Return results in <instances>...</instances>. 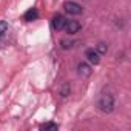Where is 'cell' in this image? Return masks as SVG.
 Returning <instances> with one entry per match:
<instances>
[{
    "label": "cell",
    "instance_id": "3957f363",
    "mask_svg": "<svg viewBox=\"0 0 131 131\" xmlns=\"http://www.w3.org/2000/svg\"><path fill=\"white\" fill-rule=\"evenodd\" d=\"M67 22H68V19L65 17V16L56 14V16L52 17V20H51V26H52V29H56V31H63Z\"/></svg>",
    "mask_w": 131,
    "mask_h": 131
},
{
    "label": "cell",
    "instance_id": "9c48e42d",
    "mask_svg": "<svg viewBox=\"0 0 131 131\" xmlns=\"http://www.w3.org/2000/svg\"><path fill=\"white\" fill-rule=\"evenodd\" d=\"M40 129H59V125L57 123H54V122H46V123H43L42 126H40Z\"/></svg>",
    "mask_w": 131,
    "mask_h": 131
},
{
    "label": "cell",
    "instance_id": "277c9868",
    "mask_svg": "<svg viewBox=\"0 0 131 131\" xmlns=\"http://www.w3.org/2000/svg\"><path fill=\"white\" fill-rule=\"evenodd\" d=\"M80 29H82V25H80L79 20H68L67 25H65V29H63V31L67 32V34H70V36H74V34H77Z\"/></svg>",
    "mask_w": 131,
    "mask_h": 131
},
{
    "label": "cell",
    "instance_id": "5b68a950",
    "mask_svg": "<svg viewBox=\"0 0 131 131\" xmlns=\"http://www.w3.org/2000/svg\"><path fill=\"white\" fill-rule=\"evenodd\" d=\"M85 57H86V60H88L91 65H99V62H100V54H99L94 48H88V49L85 51Z\"/></svg>",
    "mask_w": 131,
    "mask_h": 131
},
{
    "label": "cell",
    "instance_id": "52a82bcc",
    "mask_svg": "<svg viewBox=\"0 0 131 131\" xmlns=\"http://www.w3.org/2000/svg\"><path fill=\"white\" fill-rule=\"evenodd\" d=\"M37 17H39L37 8H29V9L23 14V20H25V22H34V20H37Z\"/></svg>",
    "mask_w": 131,
    "mask_h": 131
},
{
    "label": "cell",
    "instance_id": "30bf717a",
    "mask_svg": "<svg viewBox=\"0 0 131 131\" xmlns=\"http://www.w3.org/2000/svg\"><path fill=\"white\" fill-rule=\"evenodd\" d=\"M8 32V23L5 20H0V39Z\"/></svg>",
    "mask_w": 131,
    "mask_h": 131
},
{
    "label": "cell",
    "instance_id": "7a4b0ae2",
    "mask_svg": "<svg viewBox=\"0 0 131 131\" xmlns=\"http://www.w3.org/2000/svg\"><path fill=\"white\" fill-rule=\"evenodd\" d=\"M63 8H65V11H67L70 16H80L83 13L82 5H79L77 2H74V0H68V2H65Z\"/></svg>",
    "mask_w": 131,
    "mask_h": 131
},
{
    "label": "cell",
    "instance_id": "ba28073f",
    "mask_svg": "<svg viewBox=\"0 0 131 131\" xmlns=\"http://www.w3.org/2000/svg\"><path fill=\"white\" fill-rule=\"evenodd\" d=\"M96 51L102 56V54H105V52L108 51V45H106V43H103V42H99V43L96 45Z\"/></svg>",
    "mask_w": 131,
    "mask_h": 131
},
{
    "label": "cell",
    "instance_id": "6da1fadb",
    "mask_svg": "<svg viewBox=\"0 0 131 131\" xmlns=\"http://www.w3.org/2000/svg\"><path fill=\"white\" fill-rule=\"evenodd\" d=\"M114 106H116V103H114L113 94H110V93L100 94V97H99V100H97V108H99L102 113L110 114V113L114 111Z\"/></svg>",
    "mask_w": 131,
    "mask_h": 131
},
{
    "label": "cell",
    "instance_id": "8fae6325",
    "mask_svg": "<svg viewBox=\"0 0 131 131\" xmlns=\"http://www.w3.org/2000/svg\"><path fill=\"white\" fill-rule=\"evenodd\" d=\"M60 43H62V48H63V49H68V48H73V42H70V43H68L67 40H62Z\"/></svg>",
    "mask_w": 131,
    "mask_h": 131
},
{
    "label": "cell",
    "instance_id": "8992f818",
    "mask_svg": "<svg viewBox=\"0 0 131 131\" xmlns=\"http://www.w3.org/2000/svg\"><path fill=\"white\" fill-rule=\"evenodd\" d=\"M91 73H93V70H91V67H90L86 62H80V63L77 65V74H79L80 77L86 79V77L91 76Z\"/></svg>",
    "mask_w": 131,
    "mask_h": 131
}]
</instances>
